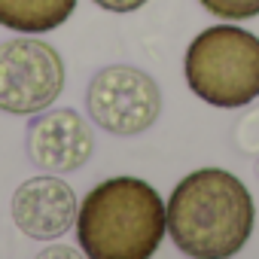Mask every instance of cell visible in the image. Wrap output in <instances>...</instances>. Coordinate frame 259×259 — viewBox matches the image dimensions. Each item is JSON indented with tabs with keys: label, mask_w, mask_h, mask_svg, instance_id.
I'll return each mask as SVG.
<instances>
[{
	"label": "cell",
	"mask_w": 259,
	"mask_h": 259,
	"mask_svg": "<svg viewBox=\"0 0 259 259\" xmlns=\"http://www.w3.org/2000/svg\"><path fill=\"white\" fill-rule=\"evenodd\" d=\"M165 217L180 253L195 259H226L247 244L256 207L235 174L223 168H198L174 186Z\"/></svg>",
	"instance_id": "cell-1"
},
{
	"label": "cell",
	"mask_w": 259,
	"mask_h": 259,
	"mask_svg": "<svg viewBox=\"0 0 259 259\" xmlns=\"http://www.w3.org/2000/svg\"><path fill=\"white\" fill-rule=\"evenodd\" d=\"M168 232L162 195L138 177L98 183L76 213V241L92 259H147Z\"/></svg>",
	"instance_id": "cell-2"
},
{
	"label": "cell",
	"mask_w": 259,
	"mask_h": 259,
	"mask_svg": "<svg viewBox=\"0 0 259 259\" xmlns=\"http://www.w3.org/2000/svg\"><path fill=\"white\" fill-rule=\"evenodd\" d=\"M183 73L204 104L247 107L259 98V37L238 25H213L189 43Z\"/></svg>",
	"instance_id": "cell-3"
},
{
	"label": "cell",
	"mask_w": 259,
	"mask_h": 259,
	"mask_svg": "<svg viewBox=\"0 0 259 259\" xmlns=\"http://www.w3.org/2000/svg\"><path fill=\"white\" fill-rule=\"evenodd\" d=\"M64 89V58L55 46L16 37L0 43V110L31 116L49 110Z\"/></svg>",
	"instance_id": "cell-4"
},
{
	"label": "cell",
	"mask_w": 259,
	"mask_h": 259,
	"mask_svg": "<svg viewBox=\"0 0 259 259\" xmlns=\"http://www.w3.org/2000/svg\"><path fill=\"white\" fill-rule=\"evenodd\" d=\"M89 116L104 132L132 138L141 135L162 113V89L132 64H110L98 70L85 89Z\"/></svg>",
	"instance_id": "cell-5"
},
{
	"label": "cell",
	"mask_w": 259,
	"mask_h": 259,
	"mask_svg": "<svg viewBox=\"0 0 259 259\" xmlns=\"http://www.w3.org/2000/svg\"><path fill=\"white\" fill-rule=\"evenodd\" d=\"M92 150L95 138L76 110H49L28 125V156L43 171H79Z\"/></svg>",
	"instance_id": "cell-6"
},
{
	"label": "cell",
	"mask_w": 259,
	"mask_h": 259,
	"mask_svg": "<svg viewBox=\"0 0 259 259\" xmlns=\"http://www.w3.org/2000/svg\"><path fill=\"white\" fill-rule=\"evenodd\" d=\"M76 192L55 174L31 177L13 195V220L34 241L61 238L70 226H76Z\"/></svg>",
	"instance_id": "cell-7"
},
{
	"label": "cell",
	"mask_w": 259,
	"mask_h": 259,
	"mask_svg": "<svg viewBox=\"0 0 259 259\" xmlns=\"http://www.w3.org/2000/svg\"><path fill=\"white\" fill-rule=\"evenodd\" d=\"M76 0H0V25L19 34H46L64 25Z\"/></svg>",
	"instance_id": "cell-8"
},
{
	"label": "cell",
	"mask_w": 259,
	"mask_h": 259,
	"mask_svg": "<svg viewBox=\"0 0 259 259\" xmlns=\"http://www.w3.org/2000/svg\"><path fill=\"white\" fill-rule=\"evenodd\" d=\"M198 4L217 16V19H229V22H244L259 16V0H198Z\"/></svg>",
	"instance_id": "cell-9"
},
{
	"label": "cell",
	"mask_w": 259,
	"mask_h": 259,
	"mask_svg": "<svg viewBox=\"0 0 259 259\" xmlns=\"http://www.w3.org/2000/svg\"><path fill=\"white\" fill-rule=\"evenodd\" d=\"M92 4H98L107 13H135V10H141L147 4V0H92Z\"/></svg>",
	"instance_id": "cell-10"
}]
</instances>
